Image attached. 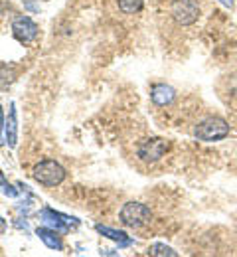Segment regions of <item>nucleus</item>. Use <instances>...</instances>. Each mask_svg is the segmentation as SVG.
Wrapping results in <instances>:
<instances>
[{"instance_id": "1", "label": "nucleus", "mask_w": 237, "mask_h": 257, "mask_svg": "<svg viewBox=\"0 0 237 257\" xmlns=\"http://www.w3.org/2000/svg\"><path fill=\"white\" fill-rule=\"evenodd\" d=\"M196 137L205 143H213V141H221L229 135V125L225 119L221 117H207L196 127Z\"/></svg>"}, {"instance_id": "2", "label": "nucleus", "mask_w": 237, "mask_h": 257, "mask_svg": "<svg viewBox=\"0 0 237 257\" xmlns=\"http://www.w3.org/2000/svg\"><path fill=\"white\" fill-rule=\"evenodd\" d=\"M34 178L44 186H58L66 178V170L56 161H42L34 166Z\"/></svg>"}, {"instance_id": "3", "label": "nucleus", "mask_w": 237, "mask_h": 257, "mask_svg": "<svg viewBox=\"0 0 237 257\" xmlns=\"http://www.w3.org/2000/svg\"><path fill=\"white\" fill-rule=\"evenodd\" d=\"M150 208L140 204V202H127L121 212H119V218L121 222L129 227H140V225L148 224L150 222Z\"/></svg>"}, {"instance_id": "4", "label": "nucleus", "mask_w": 237, "mask_h": 257, "mask_svg": "<svg viewBox=\"0 0 237 257\" xmlns=\"http://www.w3.org/2000/svg\"><path fill=\"white\" fill-rule=\"evenodd\" d=\"M170 12H172V18L178 24L190 26L200 16V4H198V0H174Z\"/></svg>"}, {"instance_id": "5", "label": "nucleus", "mask_w": 237, "mask_h": 257, "mask_svg": "<svg viewBox=\"0 0 237 257\" xmlns=\"http://www.w3.org/2000/svg\"><path fill=\"white\" fill-rule=\"evenodd\" d=\"M166 151H168V141L166 139H146L144 143L138 145V157L144 162L160 161Z\"/></svg>"}, {"instance_id": "6", "label": "nucleus", "mask_w": 237, "mask_h": 257, "mask_svg": "<svg viewBox=\"0 0 237 257\" xmlns=\"http://www.w3.org/2000/svg\"><path fill=\"white\" fill-rule=\"evenodd\" d=\"M12 34L20 44H32L38 38V26L32 18L28 16H18L12 22Z\"/></svg>"}, {"instance_id": "7", "label": "nucleus", "mask_w": 237, "mask_h": 257, "mask_svg": "<svg viewBox=\"0 0 237 257\" xmlns=\"http://www.w3.org/2000/svg\"><path fill=\"white\" fill-rule=\"evenodd\" d=\"M6 143L10 149L18 145V115H16L14 103H10V113H8V123H6Z\"/></svg>"}, {"instance_id": "8", "label": "nucleus", "mask_w": 237, "mask_h": 257, "mask_svg": "<svg viewBox=\"0 0 237 257\" xmlns=\"http://www.w3.org/2000/svg\"><path fill=\"white\" fill-rule=\"evenodd\" d=\"M95 229H97L101 235H105V237H109V239L117 241L121 247H127V245H131V243H133V239H131L125 231H121V229H113V227H109V225H101V224L95 225Z\"/></svg>"}, {"instance_id": "9", "label": "nucleus", "mask_w": 237, "mask_h": 257, "mask_svg": "<svg viewBox=\"0 0 237 257\" xmlns=\"http://www.w3.org/2000/svg\"><path fill=\"white\" fill-rule=\"evenodd\" d=\"M36 235L50 247V249H56V251H62V239L58 235V229H50V227H38L36 229Z\"/></svg>"}, {"instance_id": "10", "label": "nucleus", "mask_w": 237, "mask_h": 257, "mask_svg": "<svg viewBox=\"0 0 237 257\" xmlns=\"http://www.w3.org/2000/svg\"><path fill=\"white\" fill-rule=\"evenodd\" d=\"M150 97H152V101H154L156 105L164 107V105L172 103V99L176 97V91H174L170 85H156V87H152Z\"/></svg>"}, {"instance_id": "11", "label": "nucleus", "mask_w": 237, "mask_h": 257, "mask_svg": "<svg viewBox=\"0 0 237 257\" xmlns=\"http://www.w3.org/2000/svg\"><path fill=\"white\" fill-rule=\"evenodd\" d=\"M40 216H42V220H44L46 224L52 225V229H58V231H66V229H69L68 225L58 218V212H56V210H52V208H44Z\"/></svg>"}, {"instance_id": "12", "label": "nucleus", "mask_w": 237, "mask_h": 257, "mask_svg": "<svg viewBox=\"0 0 237 257\" xmlns=\"http://www.w3.org/2000/svg\"><path fill=\"white\" fill-rule=\"evenodd\" d=\"M148 253L150 255H156V257H176L178 253L172 249V247H168V245H162V243H154V245H150V249H148Z\"/></svg>"}, {"instance_id": "13", "label": "nucleus", "mask_w": 237, "mask_h": 257, "mask_svg": "<svg viewBox=\"0 0 237 257\" xmlns=\"http://www.w3.org/2000/svg\"><path fill=\"white\" fill-rule=\"evenodd\" d=\"M140 6H142V0H119V8L125 14H135L140 10Z\"/></svg>"}, {"instance_id": "14", "label": "nucleus", "mask_w": 237, "mask_h": 257, "mask_svg": "<svg viewBox=\"0 0 237 257\" xmlns=\"http://www.w3.org/2000/svg\"><path fill=\"white\" fill-rule=\"evenodd\" d=\"M0 190L6 194V196H10V198H16V196H18V190L8 184V180H6L4 174H2V170H0Z\"/></svg>"}, {"instance_id": "15", "label": "nucleus", "mask_w": 237, "mask_h": 257, "mask_svg": "<svg viewBox=\"0 0 237 257\" xmlns=\"http://www.w3.org/2000/svg\"><path fill=\"white\" fill-rule=\"evenodd\" d=\"M223 6H227V8H233V0H219Z\"/></svg>"}, {"instance_id": "16", "label": "nucleus", "mask_w": 237, "mask_h": 257, "mask_svg": "<svg viewBox=\"0 0 237 257\" xmlns=\"http://www.w3.org/2000/svg\"><path fill=\"white\" fill-rule=\"evenodd\" d=\"M4 125V111H2V107H0V128Z\"/></svg>"}, {"instance_id": "17", "label": "nucleus", "mask_w": 237, "mask_h": 257, "mask_svg": "<svg viewBox=\"0 0 237 257\" xmlns=\"http://www.w3.org/2000/svg\"><path fill=\"white\" fill-rule=\"evenodd\" d=\"M0 145H2V139H0Z\"/></svg>"}]
</instances>
